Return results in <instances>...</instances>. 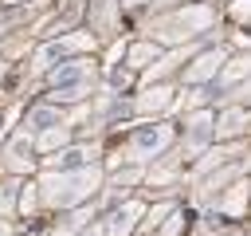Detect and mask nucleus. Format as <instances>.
I'll list each match as a JSON object with an SVG mask.
<instances>
[{"instance_id": "nucleus-8", "label": "nucleus", "mask_w": 251, "mask_h": 236, "mask_svg": "<svg viewBox=\"0 0 251 236\" xmlns=\"http://www.w3.org/2000/svg\"><path fill=\"white\" fill-rule=\"evenodd\" d=\"M86 161V149H71V153H63V165H82Z\"/></svg>"}, {"instance_id": "nucleus-6", "label": "nucleus", "mask_w": 251, "mask_h": 236, "mask_svg": "<svg viewBox=\"0 0 251 236\" xmlns=\"http://www.w3.org/2000/svg\"><path fill=\"white\" fill-rule=\"evenodd\" d=\"M220 71V55H204V59H196V67L184 75L188 83H196V79H208V75H216Z\"/></svg>"}, {"instance_id": "nucleus-1", "label": "nucleus", "mask_w": 251, "mask_h": 236, "mask_svg": "<svg viewBox=\"0 0 251 236\" xmlns=\"http://www.w3.org/2000/svg\"><path fill=\"white\" fill-rule=\"evenodd\" d=\"M94 185H98V173H94V169L59 173V177H47V181H43V197H47L51 205L67 208V205H78L82 197H90V193H94Z\"/></svg>"}, {"instance_id": "nucleus-4", "label": "nucleus", "mask_w": 251, "mask_h": 236, "mask_svg": "<svg viewBox=\"0 0 251 236\" xmlns=\"http://www.w3.org/2000/svg\"><path fill=\"white\" fill-rule=\"evenodd\" d=\"M133 216H137V205H129V208H118V212L110 216V224H106V236H126V232L133 228Z\"/></svg>"}, {"instance_id": "nucleus-11", "label": "nucleus", "mask_w": 251, "mask_h": 236, "mask_svg": "<svg viewBox=\"0 0 251 236\" xmlns=\"http://www.w3.org/2000/svg\"><path fill=\"white\" fill-rule=\"evenodd\" d=\"M0 71H4V63H0Z\"/></svg>"}, {"instance_id": "nucleus-5", "label": "nucleus", "mask_w": 251, "mask_h": 236, "mask_svg": "<svg viewBox=\"0 0 251 236\" xmlns=\"http://www.w3.org/2000/svg\"><path fill=\"white\" fill-rule=\"evenodd\" d=\"M63 118H59V110L55 106H35L31 114H27V126L31 130H51V126H59Z\"/></svg>"}, {"instance_id": "nucleus-3", "label": "nucleus", "mask_w": 251, "mask_h": 236, "mask_svg": "<svg viewBox=\"0 0 251 236\" xmlns=\"http://www.w3.org/2000/svg\"><path fill=\"white\" fill-rule=\"evenodd\" d=\"M169 138H173V130L169 126H141L137 134H133V153H157V149H165L169 146Z\"/></svg>"}, {"instance_id": "nucleus-10", "label": "nucleus", "mask_w": 251, "mask_h": 236, "mask_svg": "<svg viewBox=\"0 0 251 236\" xmlns=\"http://www.w3.org/2000/svg\"><path fill=\"white\" fill-rule=\"evenodd\" d=\"M129 4H137V0H129Z\"/></svg>"}, {"instance_id": "nucleus-2", "label": "nucleus", "mask_w": 251, "mask_h": 236, "mask_svg": "<svg viewBox=\"0 0 251 236\" xmlns=\"http://www.w3.org/2000/svg\"><path fill=\"white\" fill-rule=\"evenodd\" d=\"M90 83V67L86 63H59L55 75H51V90L55 98H78Z\"/></svg>"}, {"instance_id": "nucleus-7", "label": "nucleus", "mask_w": 251, "mask_h": 236, "mask_svg": "<svg viewBox=\"0 0 251 236\" xmlns=\"http://www.w3.org/2000/svg\"><path fill=\"white\" fill-rule=\"evenodd\" d=\"M239 126H243V110H231V114L224 118V126H220V130H224V134H235Z\"/></svg>"}, {"instance_id": "nucleus-9", "label": "nucleus", "mask_w": 251, "mask_h": 236, "mask_svg": "<svg viewBox=\"0 0 251 236\" xmlns=\"http://www.w3.org/2000/svg\"><path fill=\"white\" fill-rule=\"evenodd\" d=\"M86 236H102V232H86Z\"/></svg>"}]
</instances>
